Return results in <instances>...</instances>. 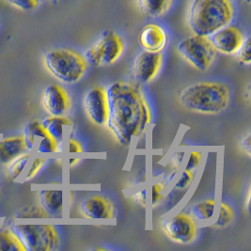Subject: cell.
<instances>
[{
  "instance_id": "cell-34",
  "label": "cell",
  "mask_w": 251,
  "mask_h": 251,
  "mask_svg": "<svg viewBox=\"0 0 251 251\" xmlns=\"http://www.w3.org/2000/svg\"><path fill=\"white\" fill-rule=\"evenodd\" d=\"M67 151H68V153H82L83 148L78 141H76L73 138H68L67 139Z\"/></svg>"
},
{
  "instance_id": "cell-21",
  "label": "cell",
  "mask_w": 251,
  "mask_h": 251,
  "mask_svg": "<svg viewBox=\"0 0 251 251\" xmlns=\"http://www.w3.org/2000/svg\"><path fill=\"white\" fill-rule=\"evenodd\" d=\"M0 251H25L21 242L11 228H0Z\"/></svg>"
},
{
  "instance_id": "cell-37",
  "label": "cell",
  "mask_w": 251,
  "mask_h": 251,
  "mask_svg": "<svg viewBox=\"0 0 251 251\" xmlns=\"http://www.w3.org/2000/svg\"><path fill=\"white\" fill-rule=\"evenodd\" d=\"M250 201H251V189H249V192H248V196H247V201H246V208H247V211L250 215V209H251V206H250Z\"/></svg>"
},
{
  "instance_id": "cell-8",
  "label": "cell",
  "mask_w": 251,
  "mask_h": 251,
  "mask_svg": "<svg viewBox=\"0 0 251 251\" xmlns=\"http://www.w3.org/2000/svg\"><path fill=\"white\" fill-rule=\"evenodd\" d=\"M161 228L172 242L187 246L194 242L199 231V224L185 212H177L162 220Z\"/></svg>"
},
{
  "instance_id": "cell-9",
  "label": "cell",
  "mask_w": 251,
  "mask_h": 251,
  "mask_svg": "<svg viewBox=\"0 0 251 251\" xmlns=\"http://www.w3.org/2000/svg\"><path fill=\"white\" fill-rule=\"evenodd\" d=\"M84 110L94 126L105 127L108 119V101L103 87H93L84 97Z\"/></svg>"
},
{
  "instance_id": "cell-15",
  "label": "cell",
  "mask_w": 251,
  "mask_h": 251,
  "mask_svg": "<svg viewBox=\"0 0 251 251\" xmlns=\"http://www.w3.org/2000/svg\"><path fill=\"white\" fill-rule=\"evenodd\" d=\"M138 40L144 50L159 53L168 45L169 36L163 26L157 24L150 23L142 27Z\"/></svg>"
},
{
  "instance_id": "cell-33",
  "label": "cell",
  "mask_w": 251,
  "mask_h": 251,
  "mask_svg": "<svg viewBox=\"0 0 251 251\" xmlns=\"http://www.w3.org/2000/svg\"><path fill=\"white\" fill-rule=\"evenodd\" d=\"M184 157H185V151H180L175 152V154L173 155V157L172 158L173 171H177V172L180 171V169L182 168Z\"/></svg>"
},
{
  "instance_id": "cell-24",
  "label": "cell",
  "mask_w": 251,
  "mask_h": 251,
  "mask_svg": "<svg viewBox=\"0 0 251 251\" xmlns=\"http://www.w3.org/2000/svg\"><path fill=\"white\" fill-rule=\"evenodd\" d=\"M35 152L38 154L59 153V144L49 136L41 137L35 144Z\"/></svg>"
},
{
  "instance_id": "cell-18",
  "label": "cell",
  "mask_w": 251,
  "mask_h": 251,
  "mask_svg": "<svg viewBox=\"0 0 251 251\" xmlns=\"http://www.w3.org/2000/svg\"><path fill=\"white\" fill-rule=\"evenodd\" d=\"M25 151L26 149L22 136L6 137L0 140V165H8Z\"/></svg>"
},
{
  "instance_id": "cell-29",
  "label": "cell",
  "mask_w": 251,
  "mask_h": 251,
  "mask_svg": "<svg viewBox=\"0 0 251 251\" xmlns=\"http://www.w3.org/2000/svg\"><path fill=\"white\" fill-rule=\"evenodd\" d=\"M46 159L45 157H35L31 166L29 167V169L27 170L26 173L25 174L24 180L25 181H30L33 178L36 177V175L39 173V172L42 170V168L44 167V165L46 164Z\"/></svg>"
},
{
  "instance_id": "cell-3",
  "label": "cell",
  "mask_w": 251,
  "mask_h": 251,
  "mask_svg": "<svg viewBox=\"0 0 251 251\" xmlns=\"http://www.w3.org/2000/svg\"><path fill=\"white\" fill-rule=\"evenodd\" d=\"M233 16L230 0H191L187 24L192 34L210 37L231 23Z\"/></svg>"
},
{
  "instance_id": "cell-32",
  "label": "cell",
  "mask_w": 251,
  "mask_h": 251,
  "mask_svg": "<svg viewBox=\"0 0 251 251\" xmlns=\"http://www.w3.org/2000/svg\"><path fill=\"white\" fill-rule=\"evenodd\" d=\"M21 217H48L40 206H30L22 211Z\"/></svg>"
},
{
  "instance_id": "cell-6",
  "label": "cell",
  "mask_w": 251,
  "mask_h": 251,
  "mask_svg": "<svg viewBox=\"0 0 251 251\" xmlns=\"http://www.w3.org/2000/svg\"><path fill=\"white\" fill-rule=\"evenodd\" d=\"M177 52L188 64L201 72H205L213 65L217 54L209 37L196 34L180 41Z\"/></svg>"
},
{
  "instance_id": "cell-1",
  "label": "cell",
  "mask_w": 251,
  "mask_h": 251,
  "mask_svg": "<svg viewBox=\"0 0 251 251\" xmlns=\"http://www.w3.org/2000/svg\"><path fill=\"white\" fill-rule=\"evenodd\" d=\"M105 90L108 101L105 127L120 145L128 147L148 130L151 107L140 88L132 83L116 81Z\"/></svg>"
},
{
  "instance_id": "cell-35",
  "label": "cell",
  "mask_w": 251,
  "mask_h": 251,
  "mask_svg": "<svg viewBox=\"0 0 251 251\" xmlns=\"http://www.w3.org/2000/svg\"><path fill=\"white\" fill-rule=\"evenodd\" d=\"M240 148L249 157H251V133L241 140Z\"/></svg>"
},
{
  "instance_id": "cell-14",
  "label": "cell",
  "mask_w": 251,
  "mask_h": 251,
  "mask_svg": "<svg viewBox=\"0 0 251 251\" xmlns=\"http://www.w3.org/2000/svg\"><path fill=\"white\" fill-rule=\"evenodd\" d=\"M65 200V191L61 187L44 188L38 193L39 206L45 211L48 217H63Z\"/></svg>"
},
{
  "instance_id": "cell-12",
  "label": "cell",
  "mask_w": 251,
  "mask_h": 251,
  "mask_svg": "<svg viewBox=\"0 0 251 251\" xmlns=\"http://www.w3.org/2000/svg\"><path fill=\"white\" fill-rule=\"evenodd\" d=\"M79 213L89 220H110L115 216L114 205L103 196L91 195L81 201Z\"/></svg>"
},
{
  "instance_id": "cell-20",
  "label": "cell",
  "mask_w": 251,
  "mask_h": 251,
  "mask_svg": "<svg viewBox=\"0 0 251 251\" xmlns=\"http://www.w3.org/2000/svg\"><path fill=\"white\" fill-rule=\"evenodd\" d=\"M48 136L45 130V128L42 126L41 122L38 121H31L28 124H26L23 131V139L25 145L26 151L31 152L34 151L36 140L41 137Z\"/></svg>"
},
{
  "instance_id": "cell-39",
  "label": "cell",
  "mask_w": 251,
  "mask_h": 251,
  "mask_svg": "<svg viewBox=\"0 0 251 251\" xmlns=\"http://www.w3.org/2000/svg\"><path fill=\"white\" fill-rule=\"evenodd\" d=\"M246 1H247L248 3H250V2H251V0H246Z\"/></svg>"
},
{
  "instance_id": "cell-40",
  "label": "cell",
  "mask_w": 251,
  "mask_h": 251,
  "mask_svg": "<svg viewBox=\"0 0 251 251\" xmlns=\"http://www.w3.org/2000/svg\"><path fill=\"white\" fill-rule=\"evenodd\" d=\"M0 228H1V226H0Z\"/></svg>"
},
{
  "instance_id": "cell-27",
  "label": "cell",
  "mask_w": 251,
  "mask_h": 251,
  "mask_svg": "<svg viewBox=\"0 0 251 251\" xmlns=\"http://www.w3.org/2000/svg\"><path fill=\"white\" fill-rule=\"evenodd\" d=\"M251 38L247 37L245 38L242 46L236 52L235 56L237 57L238 61L241 64L250 66L251 63Z\"/></svg>"
},
{
  "instance_id": "cell-36",
  "label": "cell",
  "mask_w": 251,
  "mask_h": 251,
  "mask_svg": "<svg viewBox=\"0 0 251 251\" xmlns=\"http://www.w3.org/2000/svg\"><path fill=\"white\" fill-rule=\"evenodd\" d=\"M80 159L77 157H71L68 160V165L70 168H73V167H75L78 163H79Z\"/></svg>"
},
{
  "instance_id": "cell-10",
  "label": "cell",
  "mask_w": 251,
  "mask_h": 251,
  "mask_svg": "<svg viewBox=\"0 0 251 251\" xmlns=\"http://www.w3.org/2000/svg\"><path fill=\"white\" fill-rule=\"evenodd\" d=\"M163 62L162 52L155 53L150 51H142L138 54L134 63V77L139 85H144L151 82L159 73Z\"/></svg>"
},
{
  "instance_id": "cell-11",
  "label": "cell",
  "mask_w": 251,
  "mask_h": 251,
  "mask_svg": "<svg viewBox=\"0 0 251 251\" xmlns=\"http://www.w3.org/2000/svg\"><path fill=\"white\" fill-rule=\"evenodd\" d=\"M209 39L217 53L232 56L242 46L245 36L239 28L228 25L213 33Z\"/></svg>"
},
{
  "instance_id": "cell-2",
  "label": "cell",
  "mask_w": 251,
  "mask_h": 251,
  "mask_svg": "<svg viewBox=\"0 0 251 251\" xmlns=\"http://www.w3.org/2000/svg\"><path fill=\"white\" fill-rule=\"evenodd\" d=\"M179 103L184 109L200 114L217 115L224 112L230 103V91L220 82H196L183 89Z\"/></svg>"
},
{
  "instance_id": "cell-26",
  "label": "cell",
  "mask_w": 251,
  "mask_h": 251,
  "mask_svg": "<svg viewBox=\"0 0 251 251\" xmlns=\"http://www.w3.org/2000/svg\"><path fill=\"white\" fill-rule=\"evenodd\" d=\"M165 188L166 183L164 182H156L151 184L149 195V204L151 208L154 209L162 202V201L164 200Z\"/></svg>"
},
{
  "instance_id": "cell-23",
  "label": "cell",
  "mask_w": 251,
  "mask_h": 251,
  "mask_svg": "<svg viewBox=\"0 0 251 251\" xmlns=\"http://www.w3.org/2000/svg\"><path fill=\"white\" fill-rule=\"evenodd\" d=\"M30 152H24L7 165V174L12 180L18 179L27 166Z\"/></svg>"
},
{
  "instance_id": "cell-28",
  "label": "cell",
  "mask_w": 251,
  "mask_h": 251,
  "mask_svg": "<svg viewBox=\"0 0 251 251\" xmlns=\"http://www.w3.org/2000/svg\"><path fill=\"white\" fill-rule=\"evenodd\" d=\"M202 160H203V156L201 151H198V150L190 151L187 154L183 169L190 172H196L200 168Z\"/></svg>"
},
{
  "instance_id": "cell-7",
  "label": "cell",
  "mask_w": 251,
  "mask_h": 251,
  "mask_svg": "<svg viewBox=\"0 0 251 251\" xmlns=\"http://www.w3.org/2000/svg\"><path fill=\"white\" fill-rule=\"evenodd\" d=\"M125 50L123 39L112 30L104 31L98 41L85 53L88 65L93 67L112 65L122 57Z\"/></svg>"
},
{
  "instance_id": "cell-13",
  "label": "cell",
  "mask_w": 251,
  "mask_h": 251,
  "mask_svg": "<svg viewBox=\"0 0 251 251\" xmlns=\"http://www.w3.org/2000/svg\"><path fill=\"white\" fill-rule=\"evenodd\" d=\"M42 103L49 116H65L70 109L68 93L57 84H50L46 87Z\"/></svg>"
},
{
  "instance_id": "cell-22",
  "label": "cell",
  "mask_w": 251,
  "mask_h": 251,
  "mask_svg": "<svg viewBox=\"0 0 251 251\" xmlns=\"http://www.w3.org/2000/svg\"><path fill=\"white\" fill-rule=\"evenodd\" d=\"M216 219L213 222L212 227L216 228H224L231 224L234 218V213L228 203L220 202L217 207Z\"/></svg>"
},
{
  "instance_id": "cell-38",
  "label": "cell",
  "mask_w": 251,
  "mask_h": 251,
  "mask_svg": "<svg viewBox=\"0 0 251 251\" xmlns=\"http://www.w3.org/2000/svg\"><path fill=\"white\" fill-rule=\"evenodd\" d=\"M50 1H52V0H38V2L40 3H46V2H50Z\"/></svg>"
},
{
  "instance_id": "cell-25",
  "label": "cell",
  "mask_w": 251,
  "mask_h": 251,
  "mask_svg": "<svg viewBox=\"0 0 251 251\" xmlns=\"http://www.w3.org/2000/svg\"><path fill=\"white\" fill-rule=\"evenodd\" d=\"M176 177L177 179L175 183H173L172 191L179 193L184 192L190 188L191 184L194 182L195 172H190L183 169Z\"/></svg>"
},
{
  "instance_id": "cell-4",
  "label": "cell",
  "mask_w": 251,
  "mask_h": 251,
  "mask_svg": "<svg viewBox=\"0 0 251 251\" xmlns=\"http://www.w3.org/2000/svg\"><path fill=\"white\" fill-rule=\"evenodd\" d=\"M46 71L65 84H75L83 78L88 68L84 56L68 48H57L44 56Z\"/></svg>"
},
{
  "instance_id": "cell-16",
  "label": "cell",
  "mask_w": 251,
  "mask_h": 251,
  "mask_svg": "<svg viewBox=\"0 0 251 251\" xmlns=\"http://www.w3.org/2000/svg\"><path fill=\"white\" fill-rule=\"evenodd\" d=\"M47 135L57 143L64 142L66 130L72 127V122L65 116H49L41 122Z\"/></svg>"
},
{
  "instance_id": "cell-5",
  "label": "cell",
  "mask_w": 251,
  "mask_h": 251,
  "mask_svg": "<svg viewBox=\"0 0 251 251\" xmlns=\"http://www.w3.org/2000/svg\"><path fill=\"white\" fill-rule=\"evenodd\" d=\"M21 242L25 251H54L60 246V239L53 225L14 224L11 228Z\"/></svg>"
},
{
  "instance_id": "cell-30",
  "label": "cell",
  "mask_w": 251,
  "mask_h": 251,
  "mask_svg": "<svg viewBox=\"0 0 251 251\" xmlns=\"http://www.w3.org/2000/svg\"><path fill=\"white\" fill-rule=\"evenodd\" d=\"M6 1L13 8L23 12L33 11L39 4L38 0H6Z\"/></svg>"
},
{
  "instance_id": "cell-17",
  "label": "cell",
  "mask_w": 251,
  "mask_h": 251,
  "mask_svg": "<svg viewBox=\"0 0 251 251\" xmlns=\"http://www.w3.org/2000/svg\"><path fill=\"white\" fill-rule=\"evenodd\" d=\"M217 203L215 199H207L190 205L187 214L200 224L212 222L217 212Z\"/></svg>"
},
{
  "instance_id": "cell-19",
  "label": "cell",
  "mask_w": 251,
  "mask_h": 251,
  "mask_svg": "<svg viewBox=\"0 0 251 251\" xmlns=\"http://www.w3.org/2000/svg\"><path fill=\"white\" fill-rule=\"evenodd\" d=\"M174 0H137L138 8L145 15L157 18L165 15L172 8Z\"/></svg>"
},
{
  "instance_id": "cell-31",
  "label": "cell",
  "mask_w": 251,
  "mask_h": 251,
  "mask_svg": "<svg viewBox=\"0 0 251 251\" xmlns=\"http://www.w3.org/2000/svg\"><path fill=\"white\" fill-rule=\"evenodd\" d=\"M132 200L141 207H147L149 202V194L147 187H142L132 195Z\"/></svg>"
}]
</instances>
